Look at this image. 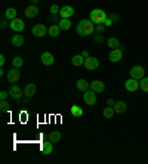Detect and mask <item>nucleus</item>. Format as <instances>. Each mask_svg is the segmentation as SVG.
Listing matches in <instances>:
<instances>
[{
    "label": "nucleus",
    "mask_w": 148,
    "mask_h": 164,
    "mask_svg": "<svg viewBox=\"0 0 148 164\" xmlns=\"http://www.w3.org/2000/svg\"><path fill=\"white\" fill-rule=\"evenodd\" d=\"M24 13H25V17H27V18L33 19V18H36L37 15H39V7H37L36 5H30L28 7H25Z\"/></svg>",
    "instance_id": "4468645a"
},
{
    "label": "nucleus",
    "mask_w": 148,
    "mask_h": 164,
    "mask_svg": "<svg viewBox=\"0 0 148 164\" xmlns=\"http://www.w3.org/2000/svg\"><path fill=\"white\" fill-rule=\"evenodd\" d=\"M70 113L73 117H81L83 115V109L79 107V105H73V107L70 108Z\"/></svg>",
    "instance_id": "b1692460"
},
{
    "label": "nucleus",
    "mask_w": 148,
    "mask_h": 164,
    "mask_svg": "<svg viewBox=\"0 0 148 164\" xmlns=\"http://www.w3.org/2000/svg\"><path fill=\"white\" fill-rule=\"evenodd\" d=\"M6 79L9 83H17L18 80L21 79V73H19V68H11L7 73H6Z\"/></svg>",
    "instance_id": "20e7f679"
},
{
    "label": "nucleus",
    "mask_w": 148,
    "mask_h": 164,
    "mask_svg": "<svg viewBox=\"0 0 148 164\" xmlns=\"http://www.w3.org/2000/svg\"><path fill=\"white\" fill-rule=\"evenodd\" d=\"M110 61L111 62H119V61H121V58H123V51L121 49H111V52H110Z\"/></svg>",
    "instance_id": "ddd939ff"
},
{
    "label": "nucleus",
    "mask_w": 148,
    "mask_h": 164,
    "mask_svg": "<svg viewBox=\"0 0 148 164\" xmlns=\"http://www.w3.org/2000/svg\"><path fill=\"white\" fill-rule=\"evenodd\" d=\"M6 25H7V21H6V19H2V22H0V27H2V28H6Z\"/></svg>",
    "instance_id": "e433bc0d"
},
{
    "label": "nucleus",
    "mask_w": 148,
    "mask_h": 164,
    "mask_svg": "<svg viewBox=\"0 0 148 164\" xmlns=\"http://www.w3.org/2000/svg\"><path fill=\"white\" fill-rule=\"evenodd\" d=\"M59 33H61V27H59L58 24H53V25H51V27H49V30H47V34H49L51 37H58V36H59Z\"/></svg>",
    "instance_id": "412c9836"
},
{
    "label": "nucleus",
    "mask_w": 148,
    "mask_h": 164,
    "mask_svg": "<svg viewBox=\"0 0 148 164\" xmlns=\"http://www.w3.org/2000/svg\"><path fill=\"white\" fill-rule=\"evenodd\" d=\"M36 90H37V87H36L34 83H30V84H27L25 87H24V95L27 98H31L33 95H36Z\"/></svg>",
    "instance_id": "f3484780"
},
{
    "label": "nucleus",
    "mask_w": 148,
    "mask_h": 164,
    "mask_svg": "<svg viewBox=\"0 0 148 164\" xmlns=\"http://www.w3.org/2000/svg\"><path fill=\"white\" fill-rule=\"evenodd\" d=\"M125 89L127 92H136L138 89H139V80H136V79H129V80H126V83H125Z\"/></svg>",
    "instance_id": "0eeeda50"
},
{
    "label": "nucleus",
    "mask_w": 148,
    "mask_h": 164,
    "mask_svg": "<svg viewBox=\"0 0 148 164\" xmlns=\"http://www.w3.org/2000/svg\"><path fill=\"white\" fill-rule=\"evenodd\" d=\"M104 28H105V25H104V24H98L96 27H95V30H96L98 33H102Z\"/></svg>",
    "instance_id": "72a5a7b5"
},
{
    "label": "nucleus",
    "mask_w": 148,
    "mask_h": 164,
    "mask_svg": "<svg viewBox=\"0 0 148 164\" xmlns=\"http://www.w3.org/2000/svg\"><path fill=\"white\" fill-rule=\"evenodd\" d=\"M5 62H6V58H5V55H0V65L3 67V65H5Z\"/></svg>",
    "instance_id": "c9c22d12"
},
{
    "label": "nucleus",
    "mask_w": 148,
    "mask_h": 164,
    "mask_svg": "<svg viewBox=\"0 0 148 164\" xmlns=\"http://www.w3.org/2000/svg\"><path fill=\"white\" fill-rule=\"evenodd\" d=\"M22 64H24V59L21 56H15L13 59H12V65L15 68H21L22 67Z\"/></svg>",
    "instance_id": "c85d7f7f"
},
{
    "label": "nucleus",
    "mask_w": 148,
    "mask_h": 164,
    "mask_svg": "<svg viewBox=\"0 0 148 164\" xmlns=\"http://www.w3.org/2000/svg\"><path fill=\"white\" fill-rule=\"evenodd\" d=\"M11 43H12V46H15V47H21V46L24 45V37L21 34H15L11 39Z\"/></svg>",
    "instance_id": "6ab92c4d"
},
{
    "label": "nucleus",
    "mask_w": 148,
    "mask_h": 164,
    "mask_svg": "<svg viewBox=\"0 0 148 164\" xmlns=\"http://www.w3.org/2000/svg\"><path fill=\"white\" fill-rule=\"evenodd\" d=\"M139 89L145 93H148V77H142L139 80Z\"/></svg>",
    "instance_id": "cd10ccee"
},
{
    "label": "nucleus",
    "mask_w": 148,
    "mask_h": 164,
    "mask_svg": "<svg viewBox=\"0 0 148 164\" xmlns=\"http://www.w3.org/2000/svg\"><path fill=\"white\" fill-rule=\"evenodd\" d=\"M77 89L79 90H81V92H85V90H87V89H91V83H87L85 79H80L79 81H77Z\"/></svg>",
    "instance_id": "5701e85b"
},
{
    "label": "nucleus",
    "mask_w": 148,
    "mask_h": 164,
    "mask_svg": "<svg viewBox=\"0 0 148 164\" xmlns=\"http://www.w3.org/2000/svg\"><path fill=\"white\" fill-rule=\"evenodd\" d=\"M85 67L89 70V71H93V70H96L99 67V61H98L95 56H89L85 59Z\"/></svg>",
    "instance_id": "9b49d317"
},
{
    "label": "nucleus",
    "mask_w": 148,
    "mask_h": 164,
    "mask_svg": "<svg viewBox=\"0 0 148 164\" xmlns=\"http://www.w3.org/2000/svg\"><path fill=\"white\" fill-rule=\"evenodd\" d=\"M49 11H51V13H52V15H57V13H59V11H61V7H58L57 5H52Z\"/></svg>",
    "instance_id": "2f4dec72"
},
{
    "label": "nucleus",
    "mask_w": 148,
    "mask_h": 164,
    "mask_svg": "<svg viewBox=\"0 0 148 164\" xmlns=\"http://www.w3.org/2000/svg\"><path fill=\"white\" fill-rule=\"evenodd\" d=\"M9 27H11L12 31H15V33H21V31L25 28V22H24L21 18H15V19H12L11 22H9Z\"/></svg>",
    "instance_id": "7ed1b4c3"
},
{
    "label": "nucleus",
    "mask_w": 148,
    "mask_h": 164,
    "mask_svg": "<svg viewBox=\"0 0 148 164\" xmlns=\"http://www.w3.org/2000/svg\"><path fill=\"white\" fill-rule=\"evenodd\" d=\"M114 104H116V102H114L113 99H108V101H107V105H108V107H114Z\"/></svg>",
    "instance_id": "58836bf2"
},
{
    "label": "nucleus",
    "mask_w": 148,
    "mask_h": 164,
    "mask_svg": "<svg viewBox=\"0 0 148 164\" xmlns=\"http://www.w3.org/2000/svg\"><path fill=\"white\" fill-rule=\"evenodd\" d=\"M107 18H108V15L102 9H92L91 13H89V19L93 21L95 24H104Z\"/></svg>",
    "instance_id": "f03ea898"
},
{
    "label": "nucleus",
    "mask_w": 148,
    "mask_h": 164,
    "mask_svg": "<svg viewBox=\"0 0 148 164\" xmlns=\"http://www.w3.org/2000/svg\"><path fill=\"white\" fill-rule=\"evenodd\" d=\"M104 117H105V118H111V117H113L114 114V108L113 107H107V108H104Z\"/></svg>",
    "instance_id": "c756f323"
},
{
    "label": "nucleus",
    "mask_w": 148,
    "mask_h": 164,
    "mask_svg": "<svg viewBox=\"0 0 148 164\" xmlns=\"http://www.w3.org/2000/svg\"><path fill=\"white\" fill-rule=\"evenodd\" d=\"M71 64H73L74 67H81V65H85V58L83 55L80 53V55H74L71 58Z\"/></svg>",
    "instance_id": "aec40b11"
},
{
    "label": "nucleus",
    "mask_w": 148,
    "mask_h": 164,
    "mask_svg": "<svg viewBox=\"0 0 148 164\" xmlns=\"http://www.w3.org/2000/svg\"><path fill=\"white\" fill-rule=\"evenodd\" d=\"M91 89L95 93H102L105 90V84H104V81H101V80H93L91 83Z\"/></svg>",
    "instance_id": "2eb2a0df"
},
{
    "label": "nucleus",
    "mask_w": 148,
    "mask_h": 164,
    "mask_svg": "<svg viewBox=\"0 0 148 164\" xmlns=\"http://www.w3.org/2000/svg\"><path fill=\"white\" fill-rule=\"evenodd\" d=\"M40 61H42L43 65L51 67V65H53V62H55V58H53V55H52L51 52H43V53L40 55Z\"/></svg>",
    "instance_id": "1a4fd4ad"
},
{
    "label": "nucleus",
    "mask_w": 148,
    "mask_h": 164,
    "mask_svg": "<svg viewBox=\"0 0 148 164\" xmlns=\"http://www.w3.org/2000/svg\"><path fill=\"white\" fill-rule=\"evenodd\" d=\"M107 45H108V47H111V49H119V47H121L120 46V41L116 37H110L108 40H107Z\"/></svg>",
    "instance_id": "393cba45"
},
{
    "label": "nucleus",
    "mask_w": 148,
    "mask_h": 164,
    "mask_svg": "<svg viewBox=\"0 0 148 164\" xmlns=\"http://www.w3.org/2000/svg\"><path fill=\"white\" fill-rule=\"evenodd\" d=\"M83 101H85L87 105H95V104H96V95H95V92L92 90V89L91 90H89V89L85 90L83 92Z\"/></svg>",
    "instance_id": "39448f33"
},
{
    "label": "nucleus",
    "mask_w": 148,
    "mask_h": 164,
    "mask_svg": "<svg viewBox=\"0 0 148 164\" xmlns=\"http://www.w3.org/2000/svg\"><path fill=\"white\" fill-rule=\"evenodd\" d=\"M47 30L45 27V24H36L34 27H33V36H36V37H45L46 34H47Z\"/></svg>",
    "instance_id": "6e6552de"
},
{
    "label": "nucleus",
    "mask_w": 148,
    "mask_h": 164,
    "mask_svg": "<svg viewBox=\"0 0 148 164\" xmlns=\"http://www.w3.org/2000/svg\"><path fill=\"white\" fill-rule=\"evenodd\" d=\"M17 9L15 7H7L6 9V12H5V18L6 19H9V21H12V19H15V18H18L17 17Z\"/></svg>",
    "instance_id": "4be33fe9"
},
{
    "label": "nucleus",
    "mask_w": 148,
    "mask_h": 164,
    "mask_svg": "<svg viewBox=\"0 0 148 164\" xmlns=\"http://www.w3.org/2000/svg\"><path fill=\"white\" fill-rule=\"evenodd\" d=\"M58 25L61 27V30H70L71 28V21L67 18H61V21L58 22Z\"/></svg>",
    "instance_id": "a878e982"
},
{
    "label": "nucleus",
    "mask_w": 148,
    "mask_h": 164,
    "mask_svg": "<svg viewBox=\"0 0 148 164\" xmlns=\"http://www.w3.org/2000/svg\"><path fill=\"white\" fill-rule=\"evenodd\" d=\"M74 13H76V12H74V7L73 6H62V7H61V11H59V13H58V15H59V17L61 18H67V19H70V18L73 17Z\"/></svg>",
    "instance_id": "f8f14e48"
},
{
    "label": "nucleus",
    "mask_w": 148,
    "mask_h": 164,
    "mask_svg": "<svg viewBox=\"0 0 148 164\" xmlns=\"http://www.w3.org/2000/svg\"><path fill=\"white\" fill-rule=\"evenodd\" d=\"M104 25H105V27H110V25H113V21H111L110 18H107V19H105V22H104Z\"/></svg>",
    "instance_id": "f704fd0d"
},
{
    "label": "nucleus",
    "mask_w": 148,
    "mask_h": 164,
    "mask_svg": "<svg viewBox=\"0 0 148 164\" xmlns=\"http://www.w3.org/2000/svg\"><path fill=\"white\" fill-rule=\"evenodd\" d=\"M114 113L116 114H123L127 109V105H126V102L125 101H119V102H116L114 104Z\"/></svg>",
    "instance_id": "dca6fc26"
},
{
    "label": "nucleus",
    "mask_w": 148,
    "mask_h": 164,
    "mask_svg": "<svg viewBox=\"0 0 148 164\" xmlns=\"http://www.w3.org/2000/svg\"><path fill=\"white\" fill-rule=\"evenodd\" d=\"M0 109H2V113H6V111L9 109V104L6 101H2L0 102Z\"/></svg>",
    "instance_id": "7c9ffc66"
},
{
    "label": "nucleus",
    "mask_w": 148,
    "mask_h": 164,
    "mask_svg": "<svg viewBox=\"0 0 148 164\" xmlns=\"http://www.w3.org/2000/svg\"><path fill=\"white\" fill-rule=\"evenodd\" d=\"M7 96H9V93H7V92H5V90L0 92V99H2V101H6Z\"/></svg>",
    "instance_id": "473e14b6"
},
{
    "label": "nucleus",
    "mask_w": 148,
    "mask_h": 164,
    "mask_svg": "<svg viewBox=\"0 0 148 164\" xmlns=\"http://www.w3.org/2000/svg\"><path fill=\"white\" fill-rule=\"evenodd\" d=\"M49 141L53 142V143H58V142L61 141V133L57 132V130L51 132V133H49Z\"/></svg>",
    "instance_id": "bb28decb"
},
{
    "label": "nucleus",
    "mask_w": 148,
    "mask_h": 164,
    "mask_svg": "<svg viewBox=\"0 0 148 164\" xmlns=\"http://www.w3.org/2000/svg\"><path fill=\"white\" fill-rule=\"evenodd\" d=\"M110 19H111V21H117V19H119V17H117V15H110Z\"/></svg>",
    "instance_id": "ea45409f"
},
{
    "label": "nucleus",
    "mask_w": 148,
    "mask_h": 164,
    "mask_svg": "<svg viewBox=\"0 0 148 164\" xmlns=\"http://www.w3.org/2000/svg\"><path fill=\"white\" fill-rule=\"evenodd\" d=\"M76 31H77V34L81 36V37L92 36L93 31H95V22L91 21V19H81V21H79V24H77Z\"/></svg>",
    "instance_id": "f257e3e1"
},
{
    "label": "nucleus",
    "mask_w": 148,
    "mask_h": 164,
    "mask_svg": "<svg viewBox=\"0 0 148 164\" xmlns=\"http://www.w3.org/2000/svg\"><path fill=\"white\" fill-rule=\"evenodd\" d=\"M33 2V5H36V3H39V0H31Z\"/></svg>",
    "instance_id": "a19ab883"
},
{
    "label": "nucleus",
    "mask_w": 148,
    "mask_h": 164,
    "mask_svg": "<svg viewBox=\"0 0 148 164\" xmlns=\"http://www.w3.org/2000/svg\"><path fill=\"white\" fill-rule=\"evenodd\" d=\"M52 151H53V142H43L42 143V154L43 155H49V154H52Z\"/></svg>",
    "instance_id": "a211bd4d"
},
{
    "label": "nucleus",
    "mask_w": 148,
    "mask_h": 164,
    "mask_svg": "<svg viewBox=\"0 0 148 164\" xmlns=\"http://www.w3.org/2000/svg\"><path fill=\"white\" fill-rule=\"evenodd\" d=\"M81 55H83V58H85V59H86V58H89V56H91L87 51H83V52H81Z\"/></svg>",
    "instance_id": "4c0bfd02"
},
{
    "label": "nucleus",
    "mask_w": 148,
    "mask_h": 164,
    "mask_svg": "<svg viewBox=\"0 0 148 164\" xmlns=\"http://www.w3.org/2000/svg\"><path fill=\"white\" fill-rule=\"evenodd\" d=\"M9 95H11L13 99H17V101H19L21 98H22V95H24V90L19 87V86H17V84H12L11 87H9Z\"/></svg>",
    "instance_id": "9d476101"
},
{
    "label": "nucleus",
    "mask_w": 148,
    "mask_h": 164,
    "mask_svg": "<svg viewBox=\"0 0 148 164\" xmlns=\"http://www.w3.org/2000/svg\"><path fill=\"white\" fill-rule=\"evenodd\" d=\"M129 73H131V77H132V79L141 80L142 77H145V70H144L142 67H139V65H136V67H132Z\"/></svg>",
    "instance_id": "423d86ee"
}]
</instances>
